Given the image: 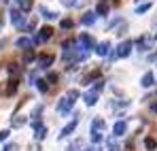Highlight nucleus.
Returning <instances> with one entry per match:
<instances>
[{
    "label": "nucleus",
    "instance_id": "obj_31",
    "mask_svg": "<svg viewBox=\"0 0 157 151\" xmlns=\"http://www.w3.org/2000/svg\"><path fill=\"white\" fill-rule=\"evenodd\" d=\"M13 124H15V126H21V124H26V117H21V119H19V117H15V119H13Z\"/></svg>",
    "mask_w": 157,
    "mask_h": 151
},
{
    "label": "nucleus",
    "instance_id": "obj_9",
    "mask_svg": "<svg viewBox=\"0 0 157 151\" xmlns=\"http://www.w3.org/2000/svg\"><path fill=\"white\" fill-rule=\"evenodd\" d=\"M34 60H38V58H36V51L34 49H26V53H24V64H32Z\"/></svg>",
    "mask_w": 157,
    "mask_h": 151
},
{
    "label": "nucleus",
    "instance_id": "obj_23",
    "mask_svg": "<svg viewBox=\"0 0 157 151\" xmlns=\"http://www.w3.org/2000/svg\"><path fill=\"white\" fill-rule=\"evenodd\" d=\"M34 85H36V87H38L40 92H47V79H38V81H36Z\"/></svg>",
    "mask_w": 157,
    "mask_h": 151
},
{
    "label": "nucleus",
    "instance_id": "obj_25",
    "mask_svg": "<svg viewBox=\"0 0 157 151\" xmlns=\"http://www.w3.org/2000/svg\"><path fill=\"white\" fill-rule=\"evenodd\" d=\"M91 141H94V143H100V141H102V134H100L98 130H91Z\"/></svg>",
    "mask_w": 157,
    "mask_h": 151
},
{
    "label": "nucleus",
    "instance_id": "obj_2",
    "mask_svg": "<svg viewBox=\"0 0 157 151\" xmlns=\"http://www.w3.org/2000/svg\"><path fill=\"white\" fill-rule=\"evenodd\" d=\"M11 19H13V26L17 30H24L26 28V17L19 13V11H11Z\"/></svg>",
    "mask_w": 157,
    "mask_h": 151
},
{
    "label": "nucleus",
    "instance_id": "obj_34",
    "mask_svg": "<svg viewBox=\"0 0 157 151\" xmlns=\"http://www.w3.org/2000/svg\"><path fill=\"white\" fill-rule=\"evenodd\" d=\"M78 147H81V141H77V143H75V145H70V147H68V151H77Z\"/></svg>",
    "mask_w": 157,
    "mask_h": 151
},
{
    "label": "nucleus",
    "instance_id": "obj_12",
    "mask_svg": "<svg viewBox=\"0 0 157 151\" xmlns=\"http://www.w3.org/2000/svg\"><path fill=\"white\" fill-rule=\"evenodd\" d=\"M75 128H77V119H72V121H70L68 126H64V130H62V134H59V136L64 138V136H68V134H72V132H75Z\"/></svg>",
    "mask_w": 157,
    "mask_h": 151
},
{
    "label": "nucleus",
    "instance_id": "obj_37",
    "mask_svg": "<svg viewBox=\"0 0 157 151\" xmlns=\"http://www.w3.org/2000/svg\"><path fill=\"white\" fill-rule=\"evenodd\" d=\"M85 151H100V149H98V147H87Z\"/></svg>",
    "mask_w": 157,
    "mask_h": 151
},
{
    "label": "nucleus",
    "instance_id": "obj_10",
    "mask_svg": "<svg viewBox=\"0 0 157 151\" xmlns=\"http://www.w3.org/2000/svg\"><path fill=\"white\" fill-rule=\"evenodd\" d=\"M81 22H83V26H91L94 22H96V13H94V11H87V13L83 15Z\"/></svg>",
    "mask_w": 157,
    "mask_h": 151
},
{
    "label": "nucleus",
    "instance_id": "obj_8",
    "mask_svg": "<svg viewBox=\"0 0 157 151\" xmlns=\"http://www.w3.org/2000/svg\"><path fill=\"white\" fill-rule=\"evenodd\" d=\"M96 53H98V55H102V58L108 55V53H110V43H108V41H106V43H100V45L96 47Z\"/></svg>",
    "mask_w": 157,
    "mask_h": 151
},
{
    "label": "nucleus",
    "instance_id": "obj_7",
    "mask_svg": "<svg viewBox=\"0 0 157 151\" xmlns=\"http://www.w3.org/2000/svg\"><path fill=\"white\" fill-rule=\"evenodd\" d=\"M96 102H98V92H96V89H91V92L85 94V104H87V106H94Z\"/></svg>",
    "mask_w": 157,
    "mask_h": 151
},
{
    "label": "nucleus",
    "instance_id": "obj_13",
    "mask_svg": "<svg viewBox=\"0 0 157 151\" xmlns=\"http://www.w3.org/2000/svg\"><path fill=\"white\" fill-rule=\"evenodd\" d=\"M100 77H102V70H94V73H89V75L85 77V85H89L91 81H100Z\"/></svg>",
    "mask_w": 157,
    "mask_h": 151
},
{
    "label": "nucleus",
    "instance_id": "obj_24",
    "mask_svg": "<svg viewBox=\"0 0 157 151\" xmlns=\"http://www.w3.org/2000/svg\"><path fill=\"white\" fill-rule=\"evenodd\" d=\"M6 70H9V75H11V77L19 75V66H17V64H9V68H6Z\"/></svg>",
    "mask_w": 157,
    "mask_h": 151
},
{
    "label": "nucleus",
    "instance_id": "obj_35",
    "mask_svg": "<svg viewBox=\"0 0 157 151\" xmlns=\"http://www.w3.org/2000/svg\"><path fill=\"white\" fill-rule=\"evenodd\" d=\"M15 149H17L15 145H6V147H4V149H2V151H15Z\"/></svg>",
    "mask_w": 157,
    "mask_h": 151
},
{
    "label": "nucleus",
    "instance_id": "obj_39",
    "mask_svg": "<svg viewBox=\"0 0 157 151\" xmlns=\"http://www.w3.org/2000/svg\"><path fill=\"white\" fill-rule=\"evenodd\" d=\"M155 38H157V32H155Z\"/></svg>",
    "mask_w": 157,
    "mask_h": 151
},
{
    "label": "nucleus",
    "instance_id": "obj_33",
    "mask_svg": "<svg viewBox=\"0 0 157 151\" xmlns=\"http://www.w3.org/2000/svg\"><path fill=\"white\" fill-rule=\"evenodd\" d=\"M62 4H64V6H75L77 0H62Z\"/></svg>",
    "mask_w": 157,
    "mask_h": 151
},
{
    "label": "nucleus",
    "instance_id": "obj_16",
    "mask_svg": "<svg viewBox=\"0 0 157 151\" xmlns=\"http://www.w3.org/2000/svg\"><path fill=\"white\" fill-rule=\"evenodd\" d=\"M144 147H147V149H149V151L157 149V141H155V138H153V136H147V138H144Z\"/></svg>",
    "mask_w": 157,
    "mask_h": 151
},
{
    "label": "nucleus",
    "instance_id": "obj_6",
    "mask_svg": "<svg viewBox=\"0 0 157 151\" xmlns=\"http://www.w3.org/2000/svg\"><path fill=\"white\" fill-rule=\"evenodd\" d=\"M17 85H19V81H17L15 77H11V79H9V85H6V89H4V94H6V96H13V94L17 92Z\"/></svg>",
    "mask_w": 157,
    "mask_h": 151
},
{
    "label": "nucleus",
    "instance_id": "obj_5",
    "mask_svg": "<svg viewBox=\"0 0 157 151\" xmlns=\"http://www.w3.org/2000/svg\"><path fill=\"white\" fill-rule=\"evenodd\" d=\"M132 51V41H125V43H121L119 45V49H117V55L119 58H128Z\"/></svg>",
    "mask_w": 157,
    "mask_h": 151
},
{
    "label": "nucleus",
    "instance_id": "obj_3",
    "mask_svg": "<svg viewBox=\"0 0 157 151\" xmlns=\"http://www.w3.org/2000/svg\"><path fill=\"white\" fill-rule=\"evenodd\" d=\"M78 47L85 49V51H89L91 47H94V38H91L89 34H81V36H78Z\"/></svg>",
    "mask_w": 157,
    "mask_h": 151
},
{
    "label": "nucleus",
    "instance_id": "obj_14",
    "mask_svg": "<svg viewBox=\"0 0 157 151\" xmlns=\"http://www.w3.org/2000/svg\"><path fill=\"white\" fill-rule=\"evenodd\" d=\"M40 36H43V41H49L53 36V28L51 26H43V28H40Z\"/></svg>",
    "mask_w": 157,
    "mask_h": 151
},
{
    "label": "nucleus",
    "instance_id": "obj_38",
    "mask_svg": "<svg viewBox=\"0 0 157 151\" xmlns=\"http://www.w3.org/2000/svg\"><path fill=\"white\" fill-rule=\"evenodd\" d=\"M0 30H2V15H0Z\"/></svg>",
    "mask_w": 157,
    "mask_h": 151
},
{
    "label": "nucleus",
    "instance_id": "obj_27",
    "mask_svg": "<svg viewBox=\"0 0 157 151\" xmlns=\"http://www.w3.org/2000/svg\"><path fill=\"white\" fill-rule=\"evenodd\" d=\"M149 9H151V4H149V2H147V4H140V6H138V9H136V13H147V11H149Z\"/></svg>",
    "mask_w": 157,
    "mask_h": 151
},
{
    "label": "nucleus",
    "instance_id": "obj_21",
    "mask_svg": "<svg viewBox=\"0 0 157 151\" xmlns=\"http://www.w3.org/2000/svg\"><path fill=\"white\" fill-rule=\"evenodd\" d=\"M104 126H106V121L102 119V117H96V119H94V130H98V132H100Z\"/></svg>",
    "mask_w": 157,
    "mask_h": 151
},
{
    "label": "nucleus",
    "instance_id": "obj_20",
    "mask_svg": "<svg viewBox=\"0 0 157 151\" xmlns=\"http://www.w3.org/2000/svg\"><path fill=\"white\" fill-rule=\"evenodd\" d=\"M72 26H75V22H72V19H68V17L59 22V28H62V30H70Z\"/></svg>",
    "mask_w": 157,
    "mask_h": 151
},
{
    "label": "nucleus",
    "instance_id": "obj_29",
    "mask_svg": "<svg viewBox=\"0 0 157 151\" xmlns=\"http://www.w3.org/2000/svg\"><path fill=\"white\" fill-rule=\"evenodd\" d=\"M32 43H34V45H40V43H45V41H43L40 34H34V36H32Z\"/></svg>",
    "mask_w": 157,
    "mask_h": 151
},
{
    "label": "nucleus",
    "instance_id": "obj_17",
    "mask_svg": "<svg viewBox=\"0 0 157 151\" xmlns=\"http://www.w3.org/2000/svg\"><path fill=\"white\" fill-rule=\"evenodd\" d=\"M113 132H115V136H121V134L125 132V124H123V121H117L115 128H113Z\"/></svg>",
    "mask_w": 157,
    "mask_h": 151
},
{
    "label": "nucleus",
    "instance_id": "obj_19",
    "mask_svg": "<svg viewBox=\"0 0 157 151\" xmlns=\"http://www.w3.org/2000/svg\"><path fill=\"white\" fill-rule=\"evenodd\" d=\"M19 4H21V11H24V13H30L34 2H32V0H19Z\"/></svg>",
    "mask_w": 157,
    "mask_h": 151
},
{
    "label": "nucleus",
    "instance_id": "obj_32",
    "mask_svg": "<svg viewBox=\"0 0 157 151\" xmlns=\"http://www.w3.org/2000/svg\"><path fill=\"white\" fill-rule=\"evenodd\" d=\"M9 134H11L9 130H4V132H0V143H2V141H6V138H9Z\"/></svg>",
    "mask_w": 157,
    "mask_h": 151
},
{
    "label": "nucleus",
    "instance_id": "obj_36",
    "mask_svg": "<svg viewBox=\"0 0 157 151\" xmlns=\"http://www.w3.org/2000/svg\"><path fill=\"white\" fill-rule=\"evenodd\" d=\"M151 111H153V113H157V102H153V104H151Z\"/></svg>",
    "mask_w": 157,
    "mask_h": 151
},
{
    "label": "nucleus",
    "instance_id": "obj_22",
    "mask_svg": "<svg viewBox=\"0 0 157 151\" xmlns=\"http://www.w3.org/2000/svg\"><path fill=\"white\" fill-rule=\"evenodd\" d=\"M38 11H40V13H43V17H45V19H55V17H57V15H55V13H51V11H47V9H45V6H40V9H38Z\"/></svg>",
    "mask_w": 157,
    "mask_h": 151
},
{
    "label": "nucleus",
    "instance_id": "obj_28",
    "mask_svg": "<svg viewBox=\"0 0 157 151\" xmlns=\"http://www.w3.org/2000/svg\"><path fill=\"white\" fill-rule=\"evenodd\" d=\"M57 79H59V77L55 75V73H49V75H47V83H57Z\"/></svg>",
    "mask_w": 157,
    "mask_h": 151
},
{
    "label": "nucleus",
    "instance_id": "obj_1",
    "mask_svg": "<svg viewBox=\"0 0 157 151\" xmlns=\"http://www.w3.org/2000/svg\"><path fill=\"white\" fill-rule=\"evenodd\" d=\"M77 98H78V92H77V89H70V92L66 94V98H62V100H59L57 111H59V113H68V111L72 109V104H75Z\"/></svg>",
    "mask_w": 157,
    "mask_h": 151
},
{
    "label": "nucleus",
    "instance_id": "obj_15",
    "mask_svg": "<svg viewBox=\"0 0 157 151\" xmlns=\"http://www.w3.org/2000/svg\"><path fill=\"white\" fill-rule=\"evenodd\" d=\"M153 81H155V75H153V73H147V75L142 77V83H140V85H142V87H151Z\"/></svg>",
    "mask_w": 157,
    "mask_h": 151
},
{
    "label": "nucleus",
    "instance_id": "obj_4",
    "mask_svg": "<svg viewBox=\"0 0 157 151\" xmlns=\"http://www.w3.org/2000/svg\"><path fill=\"white\" fill-rule=\"evenodd\" d=\"M53 62H55V58H53V55H49V53L38 55V66H40V68H49Z\"/></svg>",
    "mask_w": 157,
    "mask_h": 151
},
{
    "label": "nucleus",
    "instance_id": "obj_26",
    "mask_svg": "<svg viewBox=\"0 0 157 151\" xmlns=\"http://www.w3.org/2000/svg\"><path fill=\"white\" fill-rule=\"evenodd\" d=\"M34 136H36L38 141H43V138L47 136V130H45V128H40V130H36V134H34Z\"/></svg>",
    "mask_w": 157,
    "mask_h": 151
},
{
    "label": "nucleus",
    "instance_id": "obj_18",
    "mask_svg": "<svg viewBox=\"0 0 157 151\" xmlns=\"http://www.w3.org/2000/svg\"><path fill=\"white\" fill-rule=\"evenodd\" d=\"M108 11H110V9H108V4H106V2H100V4H98V9H96V13H98V15H108Z\"/></svg>",
    "mask_w": 157,
    "mask_h": 151
},
{
    "label": "nucleus",
    "instance_id": "obj_11",
    "mask_svg": "<svg viewBox=\"0 0 157 151\" xmlns=\"http://www.w3.org/2000/svg\"><path fill=\"white\" fill-rule=\"evenodd\" d=\"M19 49H32V41L26 38V36H21V38H17V43H15Z\"/></svg>",
    "mask_w": 157,
    "mask_h": 151
},
{
    "label": "nucleus",
    "instance_id": "obj_30",
    "mask_svg": "<svg viewBox=\"0 0 157 151\" xmlns=\"http://www.w3.org/2000/svg\"><path fill=\"white\" fill-rule=\"evenodd\" d=\"M94 89H96V92H98V94H100V92H102V89H104V81H102V79H100V81H98V83H96V85H94Z\"/></svg>",
    "mask_w": 157,
    "mask_h": 151
}]
</instances>
